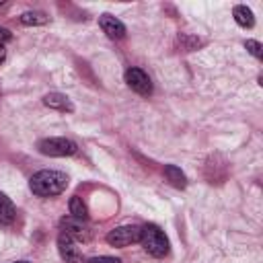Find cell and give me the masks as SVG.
I'll use <instances>...</instances> for the list:
<instances>
[{"label": "cell", "mask_w": 263, "mask_h": 263, "mask_svg": "<svg viewBox=\"0 0 263 263\" xmlns=\"http://www.w3.org/2000/svg\"><path fill=\"white\" fill-rule=\"evenodd\" d=\"M43 105L49 107V109H55V111H64V113H72L74 111V105L72 101L62 95V92H49L43 97Z\"/></svg>", "instance_id": "9"}, {"label": "cell", "mask_w": 263, "mask_h": 263, "mask_svg": "<svg viewBox=\"0 0 263 263\" xmlns=\"http://www.w3.org/2000/svg\"><path fill=\"white\" fill-rule=\"evenodd\" d=\"M245 47H247V51H249L251 55H255V58H261V55H263V45H261L259 41H255V39H247V41H245Z\"/></svg>", "instance_id": "15"}, {"label": "cell", "mask_w": 263, "mask_h": 263, "mask_svg": "<svg viewBox=\"0 0 263 263\" xmlns=\"http://www.w3.org/2000/svg\"><path fill=\"white\" fill-rule=\"evenodd\" d=\"M14 218H16V208H14V203L10 201L8 195H4V193L0 191V224L8 226V224L14 222Z\"/></svg>", "instance_id": "10"}, {"label": "cell", "mask_w": 263, "mask_h": 263, "mask_svg": "<svg viewBox=\"0 0 263 263\" xmlns=\"http://www.w3.org/2000/svg\"><path fill=\"white\" fill-rule=\"evenodd\" d=\"M60 228L64 234H68L70 238L74 240H88L90 232H88V226L84 224V220H78L74 216H68V218H62L60 220Z\"/></svg>", "instance_id": "7"}, {"label": "cell", "mask_w": 263, "mask_h": 263, "mask_svg": "<svg viewBox=\"0 0 263 263\" xmlns=\"http://www.w3.org/2000/svg\"><path fill=\"white\" fill-rule=\"evenodd\" d=\"M164 177H166L168 183H171L173 187H177V189H183V187L187 185L185 173H183L179 166H175V164H166V166H164Z\"/></svg>", "instance_id": "12"}, {"label": "cell", "mask_w": 263, "mask_h": 263, "mask_svg": "<svg viewBox=\"0 0 263 263\" xmlns=\"http://www.w3.org/2000/svg\"><path fill=\"white\" fill-rule=\"evenodd\" d=\"M49 21V16L41 10H27L21 14V23L25 27H39V25H45Z\"/></svg>", "instance_id": "13"}, {"label": "cell", "mask_w": 263, "mask_h": 263, "mask_svg": "<svg viewBox=\"0 0 263 263\" xmlns=\"http://www.w3.org/2000/svg\"><path fill=\"white\" fill-rule=\"evenodd\" d=\"M140 242H142L144 251L148 255H152V257H164L168 253V238H166V234L156 224L142 226Z\"/></svg>", "instance_id": "2"}, {"label": "cell", "mask_w": 263, "mask_h": 263, "mask_svg": "<svg viewBox=\"0 0 263 263\" xmlns=\"http://www.w3.org/2000/svg\"><path fill=\"white\" fill-rule=\"evenodd\" d=\"M232 14H234L236 25H240V27H245V29H251V27L255 25V14H253V10H251L249 6H245V4L234 6Z\"/></svg>", "instance_id": "11"}, {"label": "cell", "mask_w": 263, "mask_h": 263, "mask_svg": "<svg viewBox=\"0 0 263 263\" xmlns=\"http://www.w3.org/2000/svg\"><path fill=\"white\" fill-rule=\"evenodd\" d=\"M58 251H60V257L66 261V263H84V257L76 245L74 238H70L68 234H60L58 236Z\"/></svg>", "instance_id": "6"}, {"label": "cell", "mask_w": 263, "mask_h": 263, "mask_svg": "<svg viewBox=\"0 0 263 263\" xmlns=\"http://www.w3.org/2000/svg\"><path fill=\"white\" fill-rule=\"evenodd\" d=\"M10 37H12V33H10L8 29H4V27H0V45H4L6 41H10Z\"/></svg>", "instance_id": "17"}, {"label": "cell", "mask_w": 263, "mask_h": 263, "mask_svg": "<svg viewBox=\"0 0 263 263\" xmlns=\"http://www.w3.org/2000/svg\"><path fill=\"white\" fill-rule=\"evenodd\" d=\"M125 82H127V86H129L134 92H138V95H142V97H150V95H152V80H150V76H148L144 70H140V68H127V70H125Z\"/></svg>", "instance_id": "5"}, {"label": "cell", "mask_w": 263, "mask_h": 263, "mask_svg": "<svg viewBox=\"0 0 263 263\" xmlns=\"http://www.w3.org/2000/svg\"><path fill=\"white\" fill-rule=\"evenodd\" d=\"M4 58H6V47H4V45H0V64L4 62Z\"/></svg>", "instance_id": "18"}, {"label": "cell", "mask_w": 263, "mask_h": 263, "mask_svg": "<svg viewBox=\"0 0 263 263\" xmlns=\"http://www.w3.org/2000/svg\"><path fill=\"white\" fill-rule=\"evenodd\" d=\"M99 27L103 29V33L109 37V39H121V37H125V25L119 21V18H115L113 14H101L99 16Z\"/></svg>", "instance_id": "8"}, {"label": "cell", "mask_w": 263, "mask_h": 263, "mask_svg": "<svg viewBox=\"0 0 263 263\" xmlns=\"http://www.w3.org/2000/svg\"><path fill=\"white\" fill-rule=\"evenodd\" d=\"M29 187L35 195L39 197H51V195H60L66 187H68V177L62 171H51V168H43L39 173H35L29 181Z\"/></svg>", "instance_id": "1"}, {"label": "cell", "mask_w": 263, "mask_h": 263, "mask_svg": "<svg viewBox=\"0 0 263 263\" xmlns=\"http://www.w3.org/2000/svg\"><path fill=\"white\" fill-rule=\"evenodd\" d=\"M86 263H121L119 257H109V255H99V257H90Z\"/></svg>", "instance_id": "16"}, {"label": "cell", "mask_w": 263, "mask_h": 263, "mask_svg": "<svg viewBox=\"0 0 263 263\" xmlns=\"http://www.w3.org/2000/svg\"><path fill=\"white\" fill-rule=\"evenodd\" d=\"M140 236H142V226L127 224V226H119V228L109 230L107 242H109L111 247H127V245H132V242H138Z\"/></svg>", "instance_id": "4"}, {"label": "cell", "mask_w": 263, "mask_h": 263, "mask_svg": "<svg viewBox=\"0 0 263 263\" xmlns=\"http://www.w3.org/2000/svg\"><path fill=\"white\" fill-rule=\"evenodd\" d=\"M39 152L45 154V156H55V158H62V156H72L78 152V146L74 140L70 138H45L37 144Z\"/></svg>", "instance_id": "3"}, {"label": "cell", "mask_w": 263, "mask_h": 263, "mask_svg": "<svg viewBox=\"0 0 263 263\" xmlns=\"http://www.w3.org/2000/svg\"><path fill=\"white\" fill-rule=\"evenodd\" d=\"M68 208H70V216H74V218H78V220H86V218H88V208H86V203L82 201V197H78V195L70 197Z\"/></svg>", "instance_id": "14"}, {"label": "cell", "mask_w": 263, "mask_h": 263, "mask_svg": "<svg viewBox=\"0 0 263 263\" xmlns=\"http://www.w3.org/2000/svg\"><path fill=\"white\" fill-rule=\"evenodd\" d=\"M12 263H31V261H27V259H21V261H12Z\"/></svg>", "instance_id": "19"}]
</instances>
